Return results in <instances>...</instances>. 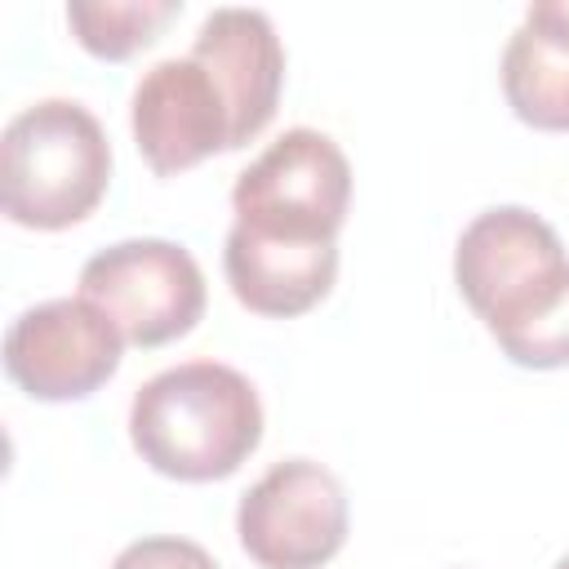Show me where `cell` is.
Masks as SVG:
<instances>
[{"label": "cell", "mask_w": 569, "mask_h": 569, "mask_svg": "<svg viewBox=\"0 0 569 569\" xmlns=\"http://www.w3.org/2000/svg\"><path fill=\"white\" fill-rule=\"evenodd\" d=\"M124 333L89 298H49L27 307L4 333V373L44 405L84 400L120 369Z\"/></svg>", "instance_id": "obj_7"}, {"label": "cell", "mask_w": 569, "mask_h": 569, "mask_svg": "<svg viewBox=\"0 0 569 569\" xmlns=\"http://www.w3.org/2000/svg\"><path fill=\"white\" fill-rule=\"evenodd\" d=\"M129 440L142 462L169 480H227L262 440V400L240 369L187 360L138 387Z\"/></svg>", "instance_id": "obj_1"}, {"label": "cell", "mask_w": 569, "mask_h": 569, "mask_svg": "<svg viewBox=\"0 0 569 569\" xmlns=\"http://www.w3.org/2000/svg\"><path fill=\"white\" fill-rule=\"evenodd\" d=\"M498 347L520 369H560V365H569V293Z\"/></svg>", "instance_id": "obj_13"}, {"label": "cell", "mask_w": 569, "mask_h": 569, "mask_svg": "<svg viewBox=\"0 0 569 569\" xmlns=\"http://www.w3.org/2000/svg\"><path fill=\"white\" fill-rule=\"evenodd\" d=\"M111 569H218V560L191 542V538H169V533H156V538H138L129 542Z\"/></svg>", "instance_id": "obj_14"}, {"label": "cell", "mask_w": 569, "mask_h": 569, "mask_svg": "<svg viewBox=\"0 0 569 569\" xmlns=\"http://www.w3.org/2000/svg\"><path fill=\"white\" fill-rule=\"evenodd\" d=\"M133 142L142 160L169 178L182 173L213 151H236V129H231V107L209 76L204 62L187 58H164L142 80L133 84Z\"/></svg>", "instance_id": "obj_8"}, {"label": "cell", "mask_w": 569, "mask_h": 569, "mask_svg": "<svg viewBox=\"0 0 569 569\" xmlns=\"http://www.w3.org/2000/svg\"><path fill=\"white\" fill-rule=\"evenodd\" d=\"M222 271L240 307L289 320L311 311L333 289L338 240H284V236H262L231 222Z\"/></svg>", "instance_id": "obj_10"}, {"label": "cell", "mask_w": 569, "mask_h": 569, "mask_svg": "<svg viewBox=\"0 0 569 569\" xmlns=\"http://www.w3.org/2000/svg\"><path fill=\"white\" fill-rule=\"evenodd\" d=\"M453 280L493 342H507L569 293V258L547 218L525 204H498L462 227Z\"/></svg>", "instance_id": "obj_3"}, {"label": "cell", "mask_w": 569, "mask_h": 569, "mask_svg": "<svg viewBox=\"0 0 569 569\" xmlns=\"http://www.w3.org/2000/svg\"><path fill=\"white\" fill-rule=\"evenodd\" d=\"M182 13L178 0H71L67 22L76 40L107 62H124L138 49H147L164 22Z\"/></svg>", "instance_id": "obj_12"}, {"label": "cell", "mask_w": 569, "mask_h": 569, "mask_svg": "<svg viewBox=\"0 0 569 569\" xmlns=\"http://www.w3.org/2000/svg\"><path fill=\"white\" fill-rule=\"evenodd\" d=\"M347 489L342 480L311 462H276L236 507V533L249 560L262 569H320L347 542Z\"/></svg>", "instance_id": "obj_6"}, {"label": "cell", "mask_w": 569, "mask_h": 569, "mask_svg": "<svg viewBox=\"0 0 569 569\" xmlns=\"http://www.w3.org/2000/svg\"><path fill=\"white\" fill-rule=\"evenodd\" d=\"M80 298L102 307L133 347H164L204 316V271L191 249L138 236L98 249L80 267Z\"/></svg>", "instance_id": "obj_5"}, {"label": "cell", "mask_w": 569, "mask_h": 569, "mask_svg": "<svg viewBox=\"0 0 569 569\" xmlns=\"http://www.w3.org/2000/svg\"><path fill=\"white\" fill-rule=\"evenodd\" d=\"M556 569H569V556H560V565H556Z\"/></svg>", "instance_id": "obj_15"}, {"label": "cell", "mask_w": 569, "mask_h": 569, "mask_svg": "<svg viewBox=\"0 0 569 569\" xmlns=\"http://www.w3.org/2000/svg\"><path fill=\"white\" fill-rule=\"evenodd\" d=\"M351 204V164L320 129H284L231 187L236 222L284 240H338Z\"/></svg>", "instance_id": "obj_4"}, {"label": "cell", "mask_w": 569, "mask_h": 569, "mask_svg": "<svg viewBox=\"0 0 569 569\" xmlns=\"http://www.w3.org/2000/svg\"><path fill=\"white\" fill-rule=\"evenodd\" d=\"M507 107L547 133L569 129V0H538L502 49Z\"/></svg>", "instance_id": "obj_11"}, {"label": "cell", "mask_w": 569, "mask_h": 569, "mask_svg": "<svg viewBox=\"0 0 569 569\" xmlns=\"http://www.w3.org/2000/svg\"><path fill=\"white\" fill-rule=\"evenodd\" d=\"M191 58L204 62L209 76L218 80L231 107V129H236L231 142L240 151L271 124L284 84V49L271 18L262 9H236V4L213 9L196 31Z\"/></svg>", "instance_id": "obj_9"}, {"label": "cell", "mask_w": 569, "mask_h": 569, "mask_svg": "<svg viewBox=\"0 0 569 569\" xmlns=\"http://www.w3.org/2000/svg\"><path fill=\"white\" fill-rule=\"evenodd\" d=\"M111 182V142L71 98L18 111L0 133V209L18 227L62 231L84 222Z\"/></svg>", "instance_id": "obj_2"}]
</instances>
